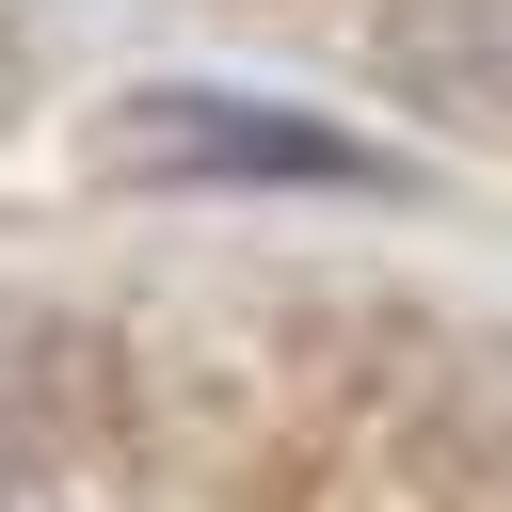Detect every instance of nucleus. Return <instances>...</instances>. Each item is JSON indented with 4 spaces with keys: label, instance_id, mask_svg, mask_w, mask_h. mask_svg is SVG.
Wrapping results in <instances>:
<instances>
[{
    "label": "nucleus",
    "instance_id": "f03ea898",
    "mask_svg": "<svg viewBox=\"0 0 512 512\" xmlns=\"http://www.w3.org/2000/svg\"><path fill=\"white\" fill-rule=\"evenodd\" d=\"M384 64L416 112L512 144V0H384Z\"/></svg>",
    "mask_w": 512,
    "mask_h": 512
},
{
    "label": "nucleus",
    "instance_id": "f257e3e1",
    "mask_svg": "<svg viewBox=\"0 0 512 512\" xmlns=\"http://www.w3.org/2000/svg\"><path fill=\"white\" fill-rule=\"evenodd\" d=\"M112 176H240V192H336V176H384L368 144L336 128H288V112H224V96H144L112 112Z\"/></svg>",
    "mask_w": 512,
    "mask_h": 512
}]
</instances>
